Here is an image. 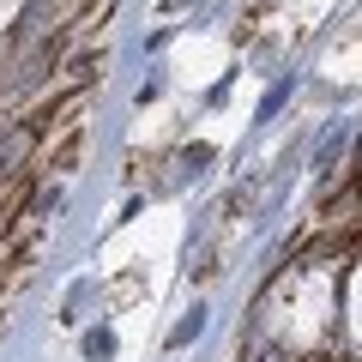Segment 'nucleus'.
I'll use <instances>...</instances> for the list:
<instances>
[{"mask_svg":"<svg viewBox=\"0 0 362 362\" xmlns=\"http://www.w3.org/2000/svg\"><path fill=\"white\" fill-rule=\"evenodd\" d=\"M78 151H85V127H78V121H66V127H54V139L42 145L37 151V175H66V169L78 163Z\"/></svg>","mask_w":362,"mask_h":362,"instance_id":"nucleus-1","label":"nucleus"}]
</instances>
